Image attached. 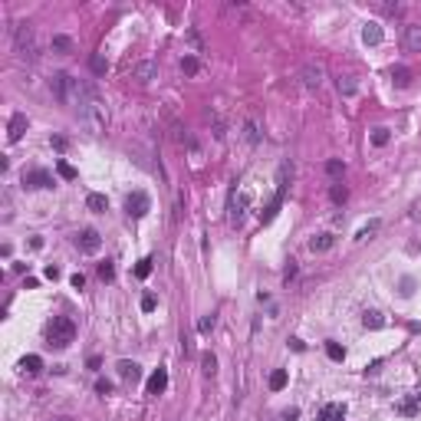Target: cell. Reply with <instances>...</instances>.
Returning <instances> with one entry per match:
<instances>
[{
  "instance_id": "obj_19",
  "label": "cell",
  "mask_w": 421,
  "mask_h": 421,
  "mask_svg": "<svg viewBox=\"0 0 421 421\" xmlns=\"http://www.w3.org/2000/svg\"><path fill=\"white\" fill-rule=\"evenodd\" d=\"M392 82H395L398 89L411 86V69L408 66H392Z\"/></svg>"
},
{
  "instance_id": "obj_6",
  "label": "cell",
  "mask_w": 421,
  "mask_h": 421,
  "mask_svg": "<svg viewBox=\"0 0 421 421\" xmlns=\"http://www.w3.org/2000/svg\"><path fill=\"white\" fill-rule=\"evenodd\" d=\"M76 247H79L82 254H96V250L102 247V237H99V230H93V227L79 230V234H76Z\"/></svg>"
},
{
  "instance_id": "obj_31",
  "label": "cell",
  "mask_w": 421,
  "mask_h": 421,
  "mask_svg": "<svg viewBox=\"0 0 421 421\" xmlns=\"http://www.w3.org/2000/svg\"><path fill=\"white\" fill-rule=\"evenodd\" d=\"M388 129H375L372 132V145H375V148H385V145H388Z\"/></svg>"
},
{
  "instance_id": "obj_23",
  "label": "cell",
  "mask_w": 421,
  "mask_h": 421,
  "mask_svg": "<svg viewBox=\"0 0 421 421\" xmlns=\"http://www.w3.org/2000/svg\"><path fill=\"white\" fill-rule=\"evenodd\" d=\"M286 382H290V375H286V369H277L270 372V392H283Z\"/></svg>"
},
{
  "instance_id": "obj_42",
  "label": "cell",
  "mask_w": 421,
  "mask_h": 421,
  "mask_svg": "<svg viewBox=\"0 0 421 421\" xmlns=\"http://www.w3.org/2000/svg\"><path fill=\"white\" fill-rule=\"evenodd\" d=\"M69 283H73L76 290H82V286H86V277H82V273H73V277H69Z\"/></svg>"
},
{
  "instance_id": "obj_27",
  "label": "cell",
  "mask_w": 421,
  "mask_h": 421,
  "mask_svg": "<svg viewBox=\"0 0 421 421\" xmlns=\"http://www.w3.org/2000/svg\"><path fill=\"white\" fill-rule=\"evenodd\" d=\"M378 227H382V221H369L366 227H359V234H355V240H369L372 234H378Z\"/></svg>"
},
{
  "instance_id": "obj_15",
  "label": "cell",
  "mask_w": 421,
  "mask_h": 421,
  "mask_svg": "<svg viewBox=\"0 0 421 421\" xmlns=\"http://www.w3.org/2000/svg\"><path fill=\"white\" fill-rule=\"evenodd\" d=\"M168 388V372L165 369H155V375L148 378V395H161Z\"/></svg>"
},
{
  "instance_id": "obj_24",
  "label": "cell",
  "mask_w": 421,
  "mask_h": 421,
  "mask_svg": "<svg viewBox=\"0 0 421 421\" xmlns=\"http://www.w3.org/2000/svg\"><path fill=\"white\" fill-rule=\"evenodd\" d=\"M86 207L96 211V214H102V211H109V201H105V194H89V198H86Z\"/></svg>"
},
{
  "instance_id": "obj_30",
  "label": "cell",
  "mask_w": 421,
  "mask_h": 421,
  "mask_svg": "<svg viewBox=\"0 0 421 421\" xmlns=\"http://www.w3.org/2000/svg\"><path fill=\"white\" fill-rule=\"evenodd\" d=\"M362 322H366V329H382L385 326L382 313H366V316H362Z\"/></svg>"
},
{
  "instance_id": "obj_18",
  "label": "cell",
  "mask_w": 421,
  "mask_h": 421,
  "mask_svg": "<svg viewBox=\"0 0 421 421\" xmlns=\"http://www.w3.org/2000/svg\"><path fill=\"white\" fill-rule=\"evenodd\" d=\"M244 142H247V145H257V142H260V125H257L254 115L244 122Z\"/></svg>"
},
{
  "instance_id": "obj_34",
  "label": "cell",
  "mask_w": 421,
  "mask_h": 421,
  "mask_svg": "<svg viewBox=\"0 0 421 421\" xmlns=\"http://www.w3.org/2000/svg\"><path fill=\"white\" fill-rule=\"evenodd\" d=\"M201 366H204V375H214V372H217V359H214V352H204V355H201Z\"/></svg>"
},
{
  "instance_id": "obj_9",
  "label": "cell",
  "mask_w": 421,
  "mask_h": 421,
  "mask_svg": "<svg viewBox=\"0 0 421 421\" xmlns=\"http://www.w3.org/2000/svg\"><path fill=\"white\" fill-rule=\"evenodd\" d=\"M395 411L402 418H415V415H421V395H408V398H402V402L395 405Z\"/></svg>"
},
{
  "instance_id": "obj_44",
  "label": "cell",
  "mask_w": 421,
  "mask_h": 421,
  "mask_svg": "<svg viewBox=\"0 0 421 421\" xmlns=\"http://www.w3.org/2000/svg\"><path fill=\"white\" fill-rule=\"evenodd\" d=\"M415 217H421V201H418V204H415Z\"/></svg>"
},
{
  "instance_id": "obj_4",
  "label": "cell",
  "mask_w": 421,
  "mask_h": 421,
  "mask_svg": "<svg viewBox=\"0 0 421 421\" xmlns=\"http://www.w3.org/2000/svg\"><path fill=\"white\" fill-rule=\"evenodd\" d=\"M17 53L26 56V59H37V40H33V26L30 23L17 26Z\"/></svg>"
},
{
  "instance_id": "obj_33",
  "label": "cell",
  "mask_w": 421,
  "mask_h": 421,
  "mask_svg": "<svg viewBox=\"0 0 421 421\" xmlns=\"http://www.w3.org/2000/svg\"><path fill=\"white\" fill-rule=\"evenodd\" d=\"M326 171H329V178H342V171H346V165H342L339 158H333V161H326Z\"/></svg>"
},
{
  "instance_id": "obj_43",
  "label": "cell",
  "mask_w": 421,
  "mask_h": 421,
  "mask_svg": "<svg viewBox=\"0 0 421 421\" xmlns=\"http://www.w3.org/2000/svg\"><path fill=\"white\" fill-rule=\"evenodd\" d=\"M86 366H89V369H99V366H102V359H99V355H89Z\"/></svg>"
},
{
  "instance_id": "obj_3",
  "label": "cell",
  "mask_w": 421,
  "mask_h": 421,
  "mask_svg": "<svg viewBox=\"0 0 421 421\" xmlns=\"http://www.w3.org/2000/svg\"><path fill=\"white\" fill-rule=\"evenodd\" d=\"M73 339H76V322L69 319V316H56L53 326H50V346L53 349H66Z\"/></svg>"
},
{
  "instance_id": "obj_40",
  "label": "cell",
  "mask_w": 421,
  "mask_h": 421,
  "mask_svg": "<svg viewBox=\"0 0 421 421\" xmlns=\"http://www.w3.org/2000/svg\"><path fill=\"white\" fill-rule=\"evenodd\" d=\"M214 329V316H204V319L198 322V333H211Z\"/></svg>"
},
{
  "instance_id": "obj_14",
  "label": "cell",
  "mask_w": 421,
  "mask_h": 421,
  "mask_svg": "<svg viewBox=\"0 0 421 421\" xmlns=\"http://www.w3.org/2000/svg\"><path fill=\"white\" fill-rule=\"evenodd\" d=\"M247 204H250V194H240V198L234 194V201H230V224H240V221H244V214H247Z\"/></svg>"
},
{
  "instance_id": "obj_37",
  "label": "cell",
  "mask_w": 421,
  "mask_h": 421,
  "mask_svg": "<svg viewBox=\"0 0 421 421\" xmlns=\"http://www.w3.org/2000/svg\"><path fill=\"white\" fill-rule=\"evenodd\" d=\"M277 421H299V408H286V411H280Z\"/></svg>"
},
{
  "instance_id": "obj_10",
  "label": "cell",
  "mask_w": 421,
  "mask_h": 421,
  "mask_svg": "<svg viewBox=\"0 0 421 421\" xmlns=\"http://www.w3.org/2000/svg\"><path fill=\"white\" fill-rule=\"evenodd\" d=\"M316 421H346V405H339V402H326L319 408V418Z\"/></svg>"
},
{
  "instance_id": "obj_26",
  "label": "cell",
  "mask_w": 421,
  "mask_h": 421,
  "mask_svg": "<svg viewBox=\"0 0 421 421\" xmlns=\"http://www.w3.org/2000/svg\"><path fill=\"white\" fill-rule=\"evenodd\" d=\"M56 171H59V178H66V181H76V178H79V171H76L69 161H56Z\"/></svg>"
},
{
  "instance_id": "obj_1",
  "label": "cell",
  "mask_w": 421,
  "mask_h": 421,
  "mask_svg": "<svg viewBox=\"0 0 421 421\" xmlns=\"http://www.w3.org/2000/svg\"><path fill=\"white\" fill-rule=\"evenodd\" d=\"M79 109H82V115H86L89 129H93L96 135H102L105 125H109V109H105V102L99 99V93H96L93 86L82 89V102H79Z\"/></svg>"
},
{
  "instance_id": "obj_7",
  "label": "cell",
  "mask_w": 421,
  "mask_h": 421,
  "mask_svg": "<svg viewBox=\"0 0 421 421\" xmlns=\"http://www.w3.org/2000/svg\"><path fill=\"white\" fill-rule=\"evenodd\" d=\"M23 185L26 188H53V174L43 171V168H30V171H23Z\"/></svg>"
},
{
  "instance_id": "obj_36",
  "label": "cell",
  "mask_w": 421,
  "mask_h": 421,
  "mask_svg": "<svg viewBox=\"0 0 421 421\" xmlns=\"http://www.w3.org/2000/svg\"><path fill=\"white\" fill-rule=\"evenodd\" d=\"M339 93H346V96H352V93H355L352 76H342V79H339Z\"/></svg>"
},
{
  "instance_id": "obj_2",
  "label": "cell",
  "mask_w": 421,
  "mask_h": 421,
  "mask_svg": "<svg viewBox=\"0 0 421 421\" xmlns=\"http://www.w3.org/2000/svg\"><path fill=\"white\" fill-rule=\"evenodd\" d=\"M50 89H53V96L63 105H79L82 102V89H86V86H82L79 79H73L69 73H53Z\"/></svg>"
},
{
  "instance_id": "obj_17",
  "label": "cell",
  "mask_w": 421,
  "mask_h": 421,
  "mask_svg": "<svg viewBox=\"0 0 421 421\" xmlns=\"http://www.w3.org/2000/svg\"><path fill=\"white\" fill-rule=\"evenodd\" d=\"M333 244H336V237H333V234H316L313 240H310V250H313V254H326Z\"/></svg>"
},
{
  "instance_id": "obj_38",
  "label": "cell",
  "mask_w": 421,
  "mask_h": 421,
  "mask_svg": "<svg viewBox=\"0 0 421 421\" xmlns=\"http://www.w3.org/2000/svg\"><path fill=\"white\" fill-rule=\"evenodd\" d=\"M346 198H349V191H346V188H342V185H333V201H336V204H342Z\"/></svg>"
},
{
  "instance_id": "obj_25",
  "label": "cell",
  "mask_w": 421,
  "mask_h": 421,
  "mask_svg": "<svg viewBox=\"0 0 421 421\" xmlns=\"http://www.w3.org/2000/svg\"><path fill=\"white\" fill-rule=\"evenodd\" d=\"M198 69H201V63H198V56H194V53H188L185 59H181V73H185V76H198Z\"/></svg>"
},
{
  "instance_id": "obj_41",
  "label": "cell",
  "mask_w": 421,
  "mask_h": 421,
  "mask_svg": "<svg viewBox=\"0 0 421 421\" xmlns=\"http://www.w3.org/2000/svg\"><path fill=\"white\" fill-rule=\"evenodd\" d=\"M96 392H99V395H109V392H112V382H109V378H99V382H96Z\"/></svg>"
},
{
  "instance_id": "obj_22",
  "label": "cell",
  "mask_w": 421,
  "mask_h": 421,
  "mask_svg": "<svg viewBox=\"0 0 421 421\" xmlns=\"http://www.w3.org/2000/svg\"><path fill=\"white\" fill-rule=\"evenodd\" d=\"M362 40H366L369 46L382 43V26H378V23H366V30H362Z\"/></svg>"
},
{
  "instance_id": "obj_21",
  "label": "cell",
  "mask_w": 421,
  "mask_h": 421,
  "mask_svg": "<svg viewBox=\"0 0 421 421\" xmlns=\"http://www.w3.org/2000/svg\"><path fill=\"white\" fill-rule=\"evenodd\" d=\"M20 369H23L26 375H37V372L43 369V359H40V355H23V359H20Z\"/></svg>"
},
{
  "instance_id": "obj_28",
  "label": "cell",
  "mask_w": 421,
  "mask_h": 421,
  "mask_svg": "<svg viewBox=\"0 0 421 421\" xmlns=\"http://www.w3.org/2000/svg\"><path fill=\"white\" fill-rule=\"evenodd\" d=\"M326 355L333 362H342V359H346V349H342L339 342H326Z\"/></svg>"
},
{
  "instance_id": "obj_16",
  "label": "cell",
  "mask_w": 421,
  "mask_h": 421,
  "mask_svg": "<svg viewBox=\"0 0 421 421\" xmlns=\"http://www.w3.org/2000/svg\"><path fill=\"white\" fill-rule=\"evenodd\" d=\"M138 375H142L138 362H129V359H122V362H118V378H122V382H135Z\"/></svg>"
},
{
  "instance_id": "obj_39",
  "label": "cell",
  "mask_w": 421,
  "mask_h": 421,
  "mask_svg": "<svg viewBox=\"0 0 421 421\" xmlns=\"http://www.w3.org/2000/svg\"><path fill=\"white\" fill-rule=\"evenodd\" d=\"M155 306H158V299L152 296V293H145V296H142V313H152Z\"/></svg>"
},
{
  "instance_id": "obj_29",
  "label": "cell",
  "mask_w": 421,
  "mask_h": 421,
  "mask_svg": "<svg viewBox=\"0 0 421 421\" xmlns=\"http://www.w3.org/2000/svg\"><path fill=\"white\" fill-rule=\"evenodd\" d=\"M152 263H155V260H152V257H145V260H138V263H135V277H138V280L152 277Z\"/></svg>"
},
{
  "instance_id": "obj_11",
  "label": "cell",
  "mask_w": 421,
  "mask_h": 421,
  "mask_svg": "<svg viewBox=\"0 0 421 421\" xmlns=\"http://www.w3.org/2000/svg\"><path fill=\"white\" fill-rule=\"evenodd\" d=\"M23 132H26V115H23V112H13L10 125H7V138H10V142H20Z\"/></svg>"
},
{
  "instance_id": "obj_5",
  "label": "cell",
  "mask_w": 421,
  "mask_h": 421,
  "mask_svg": "<svg viewBox=\"0 0 421 421\" xmlns=\"http://www.w3.org/2000/svg\"><path fill=\"white\" fill-rule=\"evenodd\" d=\"M125 211H129V217H145L152 211V198L145 191H132L125 198Z\"/></svg>"
},
{
  "instance_id": "obj_20",
  "label": "cell",
  "mask_w": 421,
  "mask_h": 421,
  "mask_svg": "<svg viewBox=\"0 0 421 421\" xmlns=\"http://www.w3.org/2000/svg\"><path fill=\"white\" fill-rule=\"evenodd\" d=\"M50 46H53V53H73L76 50V43L69 37H63V33H56V37L50 40Z\"/></svg>"
},
{
  "instance_id": "obj_12",
  "label": "cell",
  "mask_w": 421,
  "mask_h": 421,
  "mask_svg": "<svg viewBox=\"0 0 421 421\" xmlns=\"http://www.w3.org/2000/svg\"><path fill=\"white\" fill-rule=\"evenodd\" d=\"M303 86H306V89H319V86H322V66H319V63H310V66H303Z\"/></svg>"
},
{
  "instance_id": "obj_35",
  "label": "cell",
  "mask_w": 421,
  "mask_h": 421,
  "mask_svg": "<svg viewBox=\"0 0 421 421\" xmlns=\"http://www.w3.org/2000/svg\"><path fill=\"white\" fill-rule=\"evenodd\" d=\"M99 277L105 280V283H112V280H115V266H112L109 260H105V263H99Z\"/></svg>"
},
{
  "instance_id": "obj_13",
  "label": "cell",
  "mask_w": 421,
  "mask_h": 421,
  "mask_svg": "<svg viewBox=\"0 0 421 421\" xmlns=\"http://www.w3.org/2000/svg\"><path fill=\"white\" fill-rule=\"evenodd\" d=\"M155 76H158V66H155V63H152V59L138 63V66L132 69V79H135V82H152V79H155Z\"/></svg>"
},
{
  "instance_id": "obj_32",
  "label": "cell",
  "mask_w": 421,
  "mask_h": 421,
  "mask_svg": "<svg viewBox=\"0 0 421 421\" xmlns=\"http://www.w3.org/2000/svg\"><path fill=\"white\" fill-rule=\"evenodd\" d=\"M89 66H93V73H96V76H105V69H109V63H105V56H99V53H96L93 59H89Z\"/></svg>"
},
{
  "instance_id": "obj_8",
  "label": "cell",
  "mask_w": 421,
  "mask_h": 421,
  "mask_svg": "<svg viewBox=\"0 0 421 421\" xmlns=\"http://www.w3.org/2000/svg\"><path fill=\"white\" fill-rule=\"evenodd\" d=\"M402 43H405V50L421 53V23H405V30H402Z\"/></svg>"
}]
</instances>
